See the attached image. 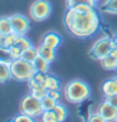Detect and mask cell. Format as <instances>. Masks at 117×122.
Returning a JSON list of instances; mask_svg holds the SVG:
<instances>
[{
  "label": "cell",
  "mask_w": 117,
  "mask_h": 122,
  "mask_svg": "<svg viewBox=\"0 0 117 122\" xmlns=\"http://www.w3.org/2000/svg\"><path fill=\"white\" fill-rule=\"evenodd\" d=\"M63 23L72 35L81 39L92 37L100 29V16L94 6L88 4H79L67 9Z\"/></svg>",
  "instance_id": "cell-1"
},
{
  "label": "cell",
  "mask_w": 117,
  "mask_h": 122,
  "mask_svg": "<svg viewBox=\"0 0 117 122\" xmlns=\"http://www.w3.org/2000/svg\"><path fill=\"white\" fill-rule=\"evenodd\" d=\"M64 98L72 105H79L91 97V87L82 79H72L63 88Z\"/></svg>",
  "instance_id": "cell-2"
},
{
  "label": "cell",
  "mask_w": 117,
  "mask_h": 122,
  "mask_svg": "<svg viewBox=\"0 0 117 122\" xmlns=\"http://www.w3.org/2000/svg\"><path fill=\"white\" fill-rule=\"evenodd\" d=\"M37 73L33 63L18 58V59H11V77L16 82H28L30 78H33Z\"/></svg>",
  "instance_id": "cell-3"
},
{
  "label": "cell",
  "mask_w": 117,
  "mask_h": 122,
  "mask_svg": "<svg viewBox=\"0 0 117 122\" xmlns=\"http://www.w3.org/2000/svg\"><path fill=\"white\" fill-rule=\"evenodd\" d=\"M19 110L21 113H25L33 118H40L43 113V107L40 103V99L34 97L31 93H28L20 99L19 103Z\"/></svg>",
  "instance_id": "cell-4"
},
{
  "label": "cell",
  "mask_w": 117,
  "mask_h": 122,
  "mask_svg": "<svg viewBox=\"0 0 117 122\" xmlns=\"http://www.w3.org/2000/svg\"><path fill=\"white\" fill-rule=\"evenodd\" d=\"M116 46L115 40L111 39L108 37H103L101 39H97L93 43V46L89 51V57L92 59L101 61L102 58H105L106 56H108L111 53V49Z\"/></svg>",
  "instance_id": "cell-5"
},
{
  "label": "cell",
  "mask_w": 117,
  "mask_h": 122,
  "mask_svg": "<svg viewBox=\"0 0 117 122\" xmlns=\"http://www.w3.org/2000/svg\"><path fill=\"white\" fill-rule=\"evenodd\" d=\"M29 14L35 21H44L52 14V4L48 0H34L29 8Z\"/></svg>",
  "instance_id": "cell-6"
},
{
  "label": "cell",
  "mask_w": 117,
  "mask_h": 122,
  "mask_svg": "<svg viewBox=\"0 0 117 122\" xmlns=\"http://www.w3.org/2000/svg\"><path fill=\"white\" fill-rule=\"evenodd\" d=\"M10 19V23L13 25V30L14 33L19 34V35H25L30 29V21L29 19L23 14H19V13H15L9 16Z\"/></svg>",
  "instance_id": "cell-7"
},
{
  "label": "cell",
  "mask_w": 117,
  "mask_h": 122,
  "mask_svg": "<svg viewBox=\"0 0 117 122\" xmlns=\"http://www.w3.org/2000/svg\"><path fill=\"white\" fill-rule=\"evenodd\" d=\"M97 112H100L101 116L105 118L106 122H111V121H116L117 117V108L113 107L108 101H103L97 108Z\"/></svg>",
  "instance_id": "cell-8"
},
{
  "label": "cell",
  "mask_w": 117,
  "mask_h": 122,
  "mask_svg": "<svg viewBox=\"0 0 117 122\" xmlns=\"http://www.w3.org/2000/svg\"><path fill=\"white\" fill-rule=\"evenodd\" d=\"M42 44L57 49L62 44V37L54 30L47 31V33L43 35V38H42Z\"/></svg>",
  "instance_id": "cell-9"
},
{
  "label": "cell",
  "mask_w": 117,
  "mask_h": 122,
  "mask_svg": "<svg viewBox=\"0 0 117 122\" xmlns=\"http://www.w3.org/2000/svg\"><path fill=\"white\" fill-rule=\"evenodd\" d=\"M9 79H13V77H11V61H6L5 58H1L0 59V82L5 83Z\"/></svg>",
  "instance_id": "cell-10"
},
{
  "label": "cell",
  "mask_w": 117,
  "mask_h": 122,
  "mask_svg": "<svg viewBox=\"0 0 117 122\" xmlns=\"http://www.w3.org/2000/svg\"><path fill=\"white\" fill-rule=\"evenodd\" d=\"M37 51H38V57L44 58V59L48 61L49 63L54 62L56 57H57V53H56V49L54 48L44 46V44H42V43H40V46L37 47Z\"/></svg>",
  "instance_id": "cell-11"
},
{
  "label": "cell",
  "mask_w": 117,
  "mask_h": 122,
  "mask_svg": "<svg viewBox=\"0 0 117 122\" xmlns=\"http://www.w3.org/2000/svg\"><path fill=\"white\" fill-rule=\"evenodd\" d=\"M102 93H103L105 97L117 94V81L113 78V77L110 78V79H107L106 82L102 84Z\"/></svg>",
  "instance_id": "cell-12"
},
{
  "label": "cell",
  "mask_w": 117,
  "mask_h": 122,
  "mask_svg": "<svg viewBox=\"0 0 117 122\" xmlns=\"http://www.w3.org/2000/svg\"><path fill=\"white\" fill-rule=\"evenodd\" d=\"M18 35L19 34L14 33V31L10 33V34H8V35H0V48L1 49H8L11 46H14L15 42H16Z\"/></svg>",
  "instance_id": "cell-13"
},
{
  "label": "cell",
  "mask_w": 117,
  "mask_h": 122,
  "mask_svg": "<svg viewBox=\"0 0 117 122\" xmlns=\"http://www.w3.org/2000/svg\"><path fill=\"white\" fill-rule=\"evenodd\" d=\"M43 86L48 91H51V89H61V81L56 76L47 73V77H46V81H44Z\"/></svg>",
  "instance_id": "cell-14"
},
{
  "label": "cell",
  "mask_w": 117,
  "mask_h": 122,
  "mask_svg": "<svg viewBox=\"0 0 117 122\" xmlns=\"http://www.w3.org/2000/svg\"><path fill=\"white\" fill-rule=\"evenodd\" d=\"M101 62V67L105 71H115L116 69V64H117V58H115L113 56H106L105 58H102L100 61Z\"/></svg>",
  "instance_id": "cell-15"
},
{
  "label": "cell",
  "mask_w": 117,
  "mask_h": 122,
  "mask_svg": "<svg viewBox=\"0 0 117 122\" xmlns=\"http://www.w3.org/2000/svg\"><path fill=\"white\" fill-rule=\"evenodd\" d=\"M33 66L37 72H40V73H49V66H51V63L48 61H46L44 58L42 57H38L37 59L33 62Z\"/></svg>",
  "instance_id": "cell-16"
},
{
  "label": "cell",
  "mask_w": 117,
  "mask_h": 122,
  "mask_svg": "<svg viewBox=\"0 0 117 122\" xmlns=\"http://www.w3.org/2000/svg\"><path fill=\"white\" fill-rule=\"evenodd\" d=\"M102 11L110 15H117V0H105L102 4Z\"/></svg>",
  "instance_id": "cell-17"
},
{
  "label": "cell",
  "mask_w": 117,
  "mask_h": 122,
  "mask_svg": "<svg viewBox=\"0 0 117 122\" xmlns=\"http://www.w3.org/2000/svg\"><path fill=\"white\" fill-rule=\"evenodd\" d=\"M13 25L10 23L9 16H3L0 19V35H8L13 33Z\"/></svg>",
  "instance_id": "cell-18"
},
{
  "label": "cell",
  "mask_w": 117,
  "mask_h": 122,
  "mask_svg": "<svg viewBox=\"0 0 117 122\" xmlns=\"http://www.w3.org/2000/svg\"><path fill=\"white\" fill-rule=\"evenodd\" d=\"M53 111L56 112V115L58 117V122L64 121V120H67V117H68V110H67V107L63 105V103L58 102L56 105V107L53 108Z\"/></svg>",
  "instance_id": "cell-19"
},
{
  "label": "cell",
  "mask_w": 117,
  "mask_h": 122,
  "mask_svg": "<svg viewBox=\"0 0 117 122\" xmlns=\"http://www.w3.org/2000/svg\"><path fill=\"white\" fill-rule=\"evenodd\" d=\"M20 58H23V59L28 61V62H30V63H33V62L38 58V51H37V48L30 47V48L24 49L23 53H21V57H20Z\"/></svg>",
  "instance_id": "cell-20"
},
{
  "label": "cell",
  "mask_w": 117,
  "mask_h": 122,
  "mask_svg": "<svg viewBox=\"0 0 117 122\" xmlns=\"http://www.w3.org/2000/svg\"><path fill=\"white\" fill-rule=\"evenodd\" d=\"M3 53H6L9 58L10 59H18V58H20L21 57V53H23V49H21L20 47H18V46H11L10 48H8V49H1Z\"/></svg>",
  "instance_id": "cell-21"
},
{
  "label": "cell",
  "mask_w": 117,
  "mask_h": 122,
  "mask_svg": "<svg viewBox=\"0 0 117 122\" xmlns=\"http://www.w3.org/2000/svg\"><path fill=\"white\" fill-rule=\"evenodd\" d=\"M40 103H42L43 110L47 111V110H53V108L56 107V105L58 103V101L56 98L51 97L49 94H47V96H44L42 99H40Z\"/></svg>",
  "instance_id": "cell-22"
},
{
  "label": "cell",
  "mask_w": 117,
  "mask_h": 122,
  "mask_svg": "<svg viewBox=\"0 0 117 122\" xmlns=\"http://www.w3.org/2000/svg\"><path fill=\"white\" fill-rule=\"evenodd\" d=\"M30 93L33 94L34 97H37L38 99H42L44 96L48 94V89L44 87L43 84H39V86H35V87L30 88Z\"/></svg>",
  "instance_id": "cell-23"
},
{
  "label": "cell",
  "mask_w": 117,
  "mask_h": 122,
  "mask_svg": "<svg viewBox=\"0 0 117 122\" xmlns=\"http://www.w3.org/2000/svg\"><path fill=\"white\" fill-rule=\"evenodd\" d=\"M96 0H66V9H71L79 4H88V5L96 6Z\"/></svg>",
  "instance_id": "cell-24"
},
{
  "label": "cell",
  "mask_w": 117,
  "mask_h": 122,
  "mask_svg": "<svg viewBox=\"0 0 117 122\" xmlns=\"http://www.w3.org/2000/svg\"><path fill=\"white\" fill-rule=\"evenodd\" d=\"M40 121H43V122H58V117H57L56 112L53 110H47V111H43L42 116H40Z\"/></svg>",
  "instance_id": "cell-25"
},
{
  "label": "cell",
  "mask_w": 117,
  "mask_h": 122,
  "mask_svg": "<svg viewBox=\"0 0 117 122\" xmlns=\"http://www.w3.org/2000/svg\"><path fill=\"white\" fill-rule=\"evenodd\" d=\"M15 46L18 47H20L21 49H26V48H30V47H33L31 46V42L25 37V35H18V38H16V42H15Z\"/></svg>",
  "instance_id": "cell-26"
},
{
  "label": "cell",
  "mask_w": 117,
  "mask_h": 122,
  "mask_svg": "<svg viewBox=\"0 0 117 122\" xmlns=\"http://www.w3.org/2000/svg\"><path fill=\"white\" fill-rule=\"evenodd\" d=\"M35 118H33V117H30V116H28V115H25V113H20L19 115H16V116H14L13 118L10 120V121H13V122H33Z\"/></svg>",
  "instance_id": "cell-27"
},
{
  "label": "cell",
  "mask_w": 117,
  "mask_h": 122,
  "mask_svg": "<svg viewBox=\"0 0 117 122\" xmlns=\"http://www.w3.org/2000/svg\"><path fill=\"white\" fill-rule=\"evenodd\" d=\"M88 122H106L105 118L101 116L100 112H94V113H89L88 118H87Z\"/></svg>",
  "instance_id": "cell-28"
},
{
  "label": "cell",
  "mask_w": 117,
  "mask_h": 122,
  "mask_svg": "<svg viewBox=\"0 0 117 122\" xmlns=\"http://www.w3.org/2000/svg\"><path fill=\"white\" fill-rule=\"evenodd\" d=\"M48 94H49L51 97L56 98L57 101H59V98H61V92H59V89H51V91H48Z\"/></svg>",
  "instance_id": "cell-29"
},
{
  "label": "cell",
  "mask_w": 117,
  "mask_h": 122,
  "mask_svg": "<svg viewBox=\"0 0 117 122\" xmlns=\"http://www.w3.org/2000/svg\"><path fill=\"white\" fill-rule=\"evenodd\" d=\"M105 99H106V101H108L113 107L117 108V94H113V96H108V97H105Z\"/></svg>",
  "instance_id": "cell-30"
},
{
  "label": "cell",
  "mask_w": 117,
  "mask_h": 122,
  "mask_svg": "<svg viewBox=\"0 0 117 122\" xmlns=\"http://www.w3.org/2000/svg\"><path fill=\"white\" fill-rule=\"evenodd\" d=\"M113 78H115V79H116V81H117V76H115V77H113Z\"/></svg>",
  "instance_id": "cell-31"
},
{
  "label": "cell",
  "mask_w": 117,
  "mask_h": 122,
  "mask_svg": "<svg viewBox=\"0 0 117 122\" xmlns=\"http://www.w3.org/2000/svg\"><path fill=\"white\" fill-rule=\"evenodd\" d=\"M115 71H117V64H116V69H115Z\"/></svg>",
  "instance_id": "cell-32"
},
{
  "label": "cell",
  "mask_w": 117,
  "mask_h": 122,
  "mask_svg": "<svg viewBox=\"0 0 117 122\" xmlns=\"http://www.w3.org/2000/svg\"><path fill=\"white\" fill-rule=\"evenodd\" d=\"M116 122H117V117H116Z\"/></svg>",
  "instance_id": "cell-33"
},
{
  "label": "cell",
  "mask_w": 117,
  "mask_h": 122,
  "mask_svg": "<svg viewBox=\"0 0 117 122\" xmlns=\"http://www.w3.org/2000/svg\"><path fill=\"white\" fill-rule=\"evenodd\" d=\"M96 1H100V0H96Z\"/></svg>",
  "instance_id": "cell-34"
}]
</instances>
